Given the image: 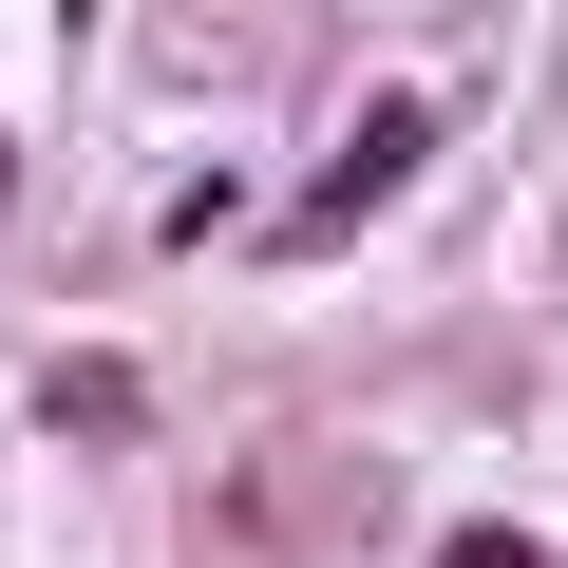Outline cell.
I'll use <instances>...</instances> for the list:
<instances>
[{
  "label": "cell",
  "instance_id": "obj_2",
  "mask_svg": "<svg viewBox=\"0 0 568 568\" xmlns=\"http://www.w3.org/2000/svg\"><path fill=\"white\" fill-rule=\"evenodd\" d=\"M436 568H549V549H530V530H455Z\"/></svg>",
  "mask_w": 568,
  "mask_h": 568
},
{
  "label": "cell",
  "instance_id": "obj_1",
  "mask_svg": "<svg viewBox=\"0 0 568 568\" xmlns=\"http://www.w3.org/2000/svg\"><path fill=\"white\" fill-rule=\"evenodd\" d=\"M417 152H436V114H417V95H379V114L342 133V171H323L304 209H284V246H342V227H361V209H379V190H398Z\"/></svg>",
  "mask_w": 568,
  "mask_h": 568
}]
</instances>
